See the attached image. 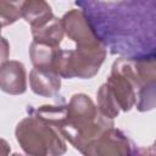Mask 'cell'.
<instances>
[{
  "label": "cell",
  "mask_w": 156,
  "mask_h": 156,
  "mask_svg": "<svg viewBox=\"0 0 156 156\" xmlns=\"http://www.w3.org/2000/svg\"><path fill=\"white\" fill-rule=\"evenodd\" d=\"M61 21L65 34L76 43V48H99L104 45L80 10L73 9L68 11L63 15Z\"/></svg>",
  "instance_id": "277c9868"
},
{
  "label": "cell",
  "mask_w": 156,
  "mask_h": 156,
  "mask_svg": "<svg viewBox=\"0 0 156 156\" xmlns=\"http://www.w3.org/2000/svg\"><path fill=\"white\" fill-rule=\"evenodd\" d=\"M33 40L41 43L52 48H60V44L65 35V29L61 18L52 17L44 26L38 28H32Z\"/></svg>",
  "instance_id": "9c48e42d"
},
{
  "label": "cell",
  "mask_w": 156,
  "mask_h": 156,
  "mask_svg": "<svg viewBox=\"0 0 156 156\" xmlns=\"http://www.w3.org/2000/svg\"><path fill=\"white\" fill-rule=\"evenodd\" d=\"M21 149L32 156H57L67 150L65 138L49 122L35 116L23 118L15 130Z\"/></svg>",
  "instance_id": "7a4b0ae2"
},
{
  "label": "cell",
  "mask_w": 156,
  "mask_h": 156,
  "mask_svg": "<svg viewBox=\"0 0 156 156\" xmlns=\"http://www.w3.org/2000/svg\"><path fill=\"white\" fill-rule=\"evenodd\" d=\"M130 143L124 133L111 127L106 129L98 139H95L83 152L88 156H123L129 155Z\"/></svg>",
  "instance_id": "5b68a950"
},
{
  "label": "cell",
  "mask_w": 156,
  "mask_h": 156,
  "mask_svg": "<svg viewBox=\"0 0 156 156\" xmlns=\"http://www.w3.org/2000/svg\"><path fill=\"white\" fill-rule=\"evenodd\" d=\"M106 58L105 45L99 48H76L74 50H62L57 48L54 71L61 78H93Z\"/></svg>",
  "instance_id": "3957f363"
},
{
  "label": "cell",
  "mask_w": 156,
  "mask_h": 156,
  "mask_svg": "<svg viewBox=\"0 0 156 156\" xmlns=\"http://www.w3.org/2000/svg\"><path fill=\"white\" fill-rule=\"evenodd\" d=\"M10 57V44L9 41L0 34V65L7 61Z\"/></svg>",
  "instance_id": "7c38bea8"
},
{
  "label": "cell",
  "mask_w": 156,
  "mask_h": 156,
  "mask_svg": "<svg viewBox=\"0 0 156 156\" xmlns=\"http://www.w3.org/2000/svg\"><path fill=\"white\" fill-rule=\"evenodd\" d=\"M37 115L52 124L68 143L82 154L106 129L115 126L104 116L93 100L83 93L74 94L67 105H44Z\"/></svg>",
  "instance_id": "6da1fadb"
},
{
  "label": "cell",
  "mask_w": 156,
  "mask_h": 156,
  "mask_svg": "<svg viewBox=\"0 0 156 156\" xmlns=\"http://www.w3.org/2000/svg\"><path fill=\"white\" fill-rule=\"evenodd\" d=\"M11 152V147L9 143L0 138V155H9Z\"/></svg>",
  "instance_id": "4fadbf2b"
},
{
  "label": "cell",
  "mask_w": 156,
  "mask_h": 156,
  "mask_svg": "<svg viewBox=\"0 0 156 156\" xmlns=\"http://www.w3.org/2000/svg\"><path fill=\"white\" fill-rule=\"evenodd\" d=\"M0 90L10 95H21L27 90V73L22 62L7 60L0 65Z\"/></svg>",
  "instance_id": "8992f818"
},
{
  "label": "cell",
  "mask_w": 156,
  "mask_h": 156,
  "mask_svg": "<svg viewBox=\"0 0 156 156\" xmlns=\"http://www.w3.org/2000/svg\"><path fill=\"white\" fill-rule=\"evenodd\" d=\"M57 48H52L41 43L32 41L29 45V57L35 68L54 71V61ZM55 72V71H54Z\"/></svg>",
  "instance_id": "30bf717a"
},
{
  "label": "cell",
  "mask_w": 156,
  "mask_h": 156,
  "mask_svg": "<svg viewBox=\"0 0 156 156\" xmlns=\"http://www.w3.org/2000/svg\"><path fill=\"white\" fill-rule=\"evenodd\" d=\"M29 85L34 94L44 98H52L61 89V77L54 71L34 67L29 72Z\"/></svg>",
  "instance_id": "52a82bcc"
},
{
  "label": "cell",
  "mask_w": 156,
  "mask_h": 156,
  "mask_svg": "<svg viewBox=\"0 0 156 156\" xmlns=\"http://www.w3.org/2000/svg\"><path fill=\"white\" fill-rule=\"evenodd\" d=\"M2 1H7V2H12V4H17V5H22L24 0H2Z\"/></svg>",
  "instance_id": "5bb4252c"
},
{
  "label": "cell",
  "mask_w": 156,
  "mask_h": 156,
  "mask_svg": "<svg viewBox=\"0 0 156 156\" xmlns=\"http://www.w3.org/2000/svg\"><path fill=\"white\" fill-rule=\"evenodd\" d=\"M21 17L30 24V28H38L49 22L54 13L46 0H24L21 6Z\"/></svg>",
  "instance_id": "ba28073f"
},
{
  "label": "cell",
  "mask_w": 156,
  "mask_h": 156,
  "mask_svg": "<svg viewBox=\"0 0 156 156\" xmlns=\"http://www.w3.org/2000/svg\"><path fill=\"white\" fill-rule=\"evenodd\" d=\"M21 6L22 5L0 0V29L13 24L21 18Z\"/></svg>",
  "instance_id": "8fae6325"
}]
</instances>
